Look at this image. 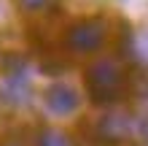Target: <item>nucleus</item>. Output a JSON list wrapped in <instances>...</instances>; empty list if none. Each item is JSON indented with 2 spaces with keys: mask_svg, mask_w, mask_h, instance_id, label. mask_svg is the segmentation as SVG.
I'll use <instances>...</instances> for the list:
<instances>
[{
  "mask_svg": "<svg viewBox=\"0 0 148 146\" xmlns=\"http://www.w3.org/2000/svg\"><path fill=\"white\" fill-rule=\"evenodd\" d=\"M108 44V24L100 16H84L65 30V49L73 54H97Z\"/></svg>",
  "mask_w": 148,
  "mask_h": 146,
  "instance_id": "f03ea898",
  "label": "nucleus"
},
{
  "mask_svg": "<svg viewBox=\"0 0 148 146\" xmlns=\"http://www.w3.org/2000/svg\"><path fill=\"white\" fill-rule=\"evenodd\" d=\"M84 87L86 95L94 106H113L127 95L129 87V76L116 60H94L84 73Z\"/></svg>",
  "mask_w": 148,
  "mask_h": 146,
  "instance_id": "f257e3e1",
  "label": "nucleus"
},
{
  "mask_svg": "<svg viewBox=\"0 0 148 146\" xmlns=\"http://www.w3.org/2000/svg\"><path fill=\"white\" fill-rule=\"evenodd\" d=\"M0 146H19V143H16V141H8V143H0Z\"/></svg>",
  "mask_w": 148,
  "mask_h": 146,
  "instance_id": "6e6552de",
  "label": "nucleus"
},
{
  "mask_svg": "<svg viewBox=\"0 0 148 146\" xmlns=\"http://www.w3.org/2000/svg\"><path fill=\"white\" fill-rule=\"evenodd\" d=\"M43 103H46V108L54 116H70L81 108V95L67 81H54L43 92Z\"/></svg>",
  "mask_w": 148,
  "mask_h": 146,
  "instance_id": "20e7f679",
  "label": "nucleus"
},
{
  "mask_svg": "<svg viewBox=\"0 0 148 146\" xmlns=\"http://www.w3.org/2000/svg\"><path fill=\"white\" fill-rule=\"evenodd\" d=\"M97 133L105 141L121 143V141H127L129 135L135 133V116H129V114H108V116L100 119Z\"/></svg>",
  "mask_w": 148,
  "mask_h": 146,
  "instance_id": "39448f33",
  "label": "nucleus"
},
{
  "mask_svg": "<svg viewBox=\"0 0 148 146\" xmlns=\"http://www.w3.org/2000/svg\"><path fill=\"white\" fill-rule=\"evenodd\" d=\"M32 84H30V71L24 60H8L5 71L0 76V100L8 106H24L30 100Z\"/></svg>",
  "mask_w": 148,
  "mask_h": 146,
  "instance_id": "7ed1b4c3",
  "label": "nucleus"
},
{
  "mask_svg": "<svg viewBox=\"0 0 148 146\" xmlns=\"http://www.w3.org/2000/svg\"><path fill=\"white\" fill-rule=\"evenodd\" d=\"M35 146H73L70 135L65 130H57V127H43L35 135Z\"/></svg>",
  "mask_w": 148,
  "mask_h": 146,
  "instance_id": "423d86ee",
  "label": "nucleus"
},
{
  "mask_svg": "<svg viewBox=\"0 0 148 146\" xmlns=\"http://www.w3.org/2000/svg\"><path fill=\"white\" fill-rule=\"evenodd\" d=\"M24 14H43L51 6H57V0H16Z\"/></svg>",
  "mask_w": 148,
  "mask_h": 146,
  "instance_id": "0eeeda50",
  "label": "nucleus"
}]
</instances>
